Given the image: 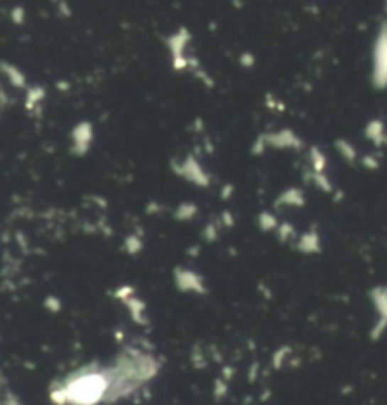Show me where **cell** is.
Masks as SVG:
<instances>
[]
</instances>
